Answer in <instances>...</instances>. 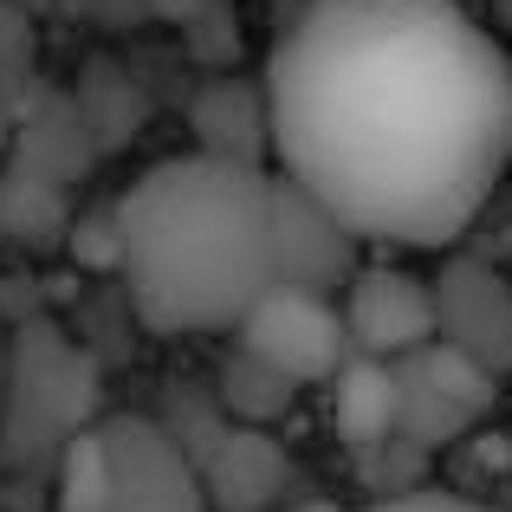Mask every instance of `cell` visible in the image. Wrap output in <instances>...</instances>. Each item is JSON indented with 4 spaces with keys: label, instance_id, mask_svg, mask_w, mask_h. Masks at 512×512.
<instances>
[{
    "label": "cell",
    "instance_id": "12",
    "mask_svg": "<svg viewBox=\"0 0 512 512\" xmlns=\"http://www.w3.org/2000/svg\"><path fill=\"white\" fill-rule=\"evenodd\" d=\"M331 415H338L344 448H357V454L396 441L402 435V376L389 363L350 357L338 370V383H331Z\"/></svg>",
    "mask_w": 512,
    "mask_h": 512
},
{
    "label": "cell",
    "instance_id": "1",
    "mask_svg": "<svg viewBox=\"0 0 512 512\" xmlns=\"http://www.w3.org/2000/svg\"><path fill=\"white\" fill-rule=\"evenodd\" d=\"M260 85L273 175L363 247H454L512 169V59L461 0H305Z\"/></svg>",
    "mask_w": 512,
    "mask_h": 512
},
{
    "label": "cell",
    "instance_id": "9",
    "mask_svg": "<svg viewBox=\"0 0 512 512\" xmlns=\"http://www.w3.org/2000/svg\"><path fill=\"white\" fill-rule=\"evenodd\" d=\"M402 435H422V441H441V435H461L480 409L493 402V376L480 363H467L461 350L448 344H428L415 357H402Z\"/></svg>",
    "mask_w": 512,
    "mask_h": 512
},
{
    "label": "cell",
    "instance_id": "14",
    "mask_svg": "<svg viewBox=\"0 0 512 512\" xmlns=\"http://www.w3.org/2000/svg\"><path fill=\"white\" fill-rule=\"evenodd\" d=\"M363 512H500V506L474 500V493H448V487H402V493L370 500Z\"/></svg>",
    "mask_w": 512,
    "mask_h": 512
},
{
    "label": "cell",
    "instance_id": "2",
    "mask_svg": "<svg viewBox=\"0 0 512 512\" xmlns=\"http://www.w3.org/2000/svg\"><path fill=\"white\" fill-rule=\"evenodd\" d=\"M273 169L188 150L143 169L124 188L117 273L130 312L156 338H214L240 331L247 312L279 286L273 266Z\"/></svg>",
    "mask_w": 512,
    "mask_h": 512
},
{
    "label": "cell",
    "instance_id": "6",
    "mask_svg": "<svg viewBox=\"0 0 512 512\" xmlns=\"http://www.w3.org/2000/svg\"><path fill=\"white\" fill-rule=\"evenodd\" d=\"M338 312L350 331V350L370 363H402L441 338L435 325V279L389 260H363V273L338 292Z\"/></svg>",
    "mask_w": 512,
    "mask_h": 512
},
{
    "label": "cell",
    "instance_id": "13",
    "mask_svg": "<svg viewBox=\"0 0 512 512\" xmlns=\"http://www.w3.org/2000/svg\"><path fill=\"white\" fill-rule=\"evenodd\" d=\"M292 402H299V389H292L279 370L253 363L247 350H234V357H227V370H221V415L234 428H273Z\"/></svg>",
    "mask_w": 512,
    "mask_h": 512
},
{
    "label": "cell",
    "instance_id": "16",
    "mask_svg": "<svg viewBox=\"0 0 512 512\" xmlns=\"http://www.w3.org/2000/svg\"><path fill=\"white\" fill-rule=\"evenodd\" d=\"M305 512H338V506H305Z\"/></svg>",
    "mask_w": 512,
    "mask_h": 512
},
{
    "label": "cell",
    "instance_id": "15",
    "mask_svg": "<svg viewBox=\"0 0 512 512\" xmlns=\"http://www.w3.org/2000/svg\"><path fill=\"white\" fill-rule=\"evenodd\" d=\"M150 7L163 13V20H175V26H195V20H208L221 0H150Z\"/></svg>",
    "mask_w": 512,
    "mask_h": 512
},
{
    "label": "cell",
    "instance_id": "3",
    "mask_svg": "<svg viewBox=\"0 0 512 512\" xmlns=\"http://www.w3.org/2000/svg\"><path fill=\"white\" fill-rule=\"evenodd\" d=\"M85 428H98L91 415V363L78 344H65L59 331L33 325L13 344L7 396H0V435L13 454H52L59 461Z\"/></svg>",
    "mask_w": 512,
    "mask_h": 512
},
{
    "label": "cell",
    "instance_id": "11",
    "mask_svg": "<svg viewBox=\"0 0 512 512\" xmlns=\"http://www.w3.org/2000/svg\"><path fill=\"white\" fill-rule=\"evenodd\" d=\"M188 117H195V150L266 169V156H273L266 85H253V78H214V85L195 91V111Z\"/></svg>",
    "mask_w": 512,
    "mask_h": 512
},
{
    "label": "cell",
    "instance_id": "10",
    "mask_svg": "<svg viewBox=\"0 0 512 512\" xmlns=\"http://www.w3.org/2000/svg\"><path fill=\"white\" fill-rule=\"evenodd\" d=\"M201 487L214 512H266L286 493V448L266 428H227L201 454Z\"/></svg>",
    "mask_w": 512,
    "mask_h": 512
},
{
    "label": "cell",
    "instance_id": "8",
    "mask_svg": "<svg viewBox=\"0 0 512 512\" xmlns=\"http://www.w3.org/2000/svg\"><path fill=\"white\" fill-rule=\"evenodd\" d=\"M273 266H279V286H305L331 299L363 273V240L331 208H318L305 188L279 182L273 188Z\"/></svg>",
    "mask_w": 512,
    "mask_h": 512
},
{
    "label": "cell",
    "instance_id": "5",
    "mask_svg": "<svg viewBox=\"0 0 512 512\" xmlns=\"http://www.w3.org/2000/svg\"><path fill=\"white\" fill-rule=\"evenodd\" d=\"M98 441L111 461L104 512H214L201 487V461L150 415H98Z\"/></svg>",
    "mask_w": 512,
    "mask_h": 512
},
{
    "label": "cell",
    "instance_id": "4",
    "mask_svg": "<svg viewBox=\"0 0 512 512\" xmlns=\"http://www.w3.org/2000/svg\"><path fill=\"white\" fill-rule=\"evenodd\" d=\"M234 350H247L253 363L279 370L292 389L338 383V370L357 357L338 299L305 292V286H273V292H266V299L247 312V325L234 331Z\"/></svg>",
    "mask_w": 512,
    "mask_h": 512
},
{
    "label": "cell",
    "instance_id": "7",
    "mask_svg": "<svg viewBox=\"0 0 512 512\" xmlns=\"http://www.w3.org/2000/svg\"><path fill=\"white\" fill-rule=\"evenodd\" d=\"M435 325L441 344L500 383L512 370V279L487 260H448L435 273Z\"/></svg>",
    "mask_w": 512,
    "mask_h": 512
}]
</instances>
